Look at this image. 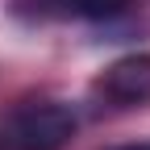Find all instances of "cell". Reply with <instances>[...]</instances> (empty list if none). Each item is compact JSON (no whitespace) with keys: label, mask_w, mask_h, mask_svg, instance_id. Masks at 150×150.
<instances>
[{"label":"cell","mask_w":150,"mask_h":150,"mask_svg":"<svg viewBox=\"0 0 150 150\" xmlns=\"http://www.w3.org/2000/svg\"><path fill=\"white\" fill-rule=\"evenodd\" d=\"M71 134H75V112L67 104L38 100L13 117L8 142H13V150H63L71 142Z\"/></svg>","instance_id":"1"},{"label":"cell","mask_w":150,"mask_h":150,"mask_svg":"<svg viewBox=\"0 0 150 150\" xmlns=\"http://www.w3.org/2000/svg\"><path fill=\"white\" fill-rule=\"evenodd\" d=\"M96 92L121 108L150 104V54H125V59L108 63L104 75L96 79Z\"/></svg>","instance_id":"2"},{"label":"cell","mask_w":150,"mask_h":150,"mask_svg":"<svg viewBox=\"0 0 150 150\" xmlns=\"http://www.w3.org/2000/svg\"><path fill=\"white\" fill-rule=\"evenodd\" d=\"M121 150H150V146H121Z\"/></svg>","instance_id":"4"},{"label":"cell","mask_w":150,"mask_h":150,"mask_svg":"<svg viewBox=\"0 0 150 150\" xmlns=\"http://www.w3.org/2000/svg\"><path fill=\"white\" fill-rule=\"evenodd\" d=\"M67 4L79 13V17H92V21H104V17H117L129 8V0H67Z\"/></svg>","instance_id":"3"}]
</instances>
